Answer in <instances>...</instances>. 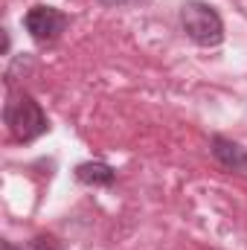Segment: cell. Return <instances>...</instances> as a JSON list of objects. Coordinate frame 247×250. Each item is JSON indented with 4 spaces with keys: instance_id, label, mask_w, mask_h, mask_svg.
Listing matches in <instances>:
<instances>
[{
    "instance_id": "cell-6",
    "label": "cell",
    "mask_w": 247,
    "mask_h": 250,
    "mask_svg": "<svg viewBox=\"0 0 247 250\" xmlns=\"http://www.w3.org/2000/svg\"><path fill=\"white\" fill-rule=\"evenodd\" d=\"M18 250H64L62 242L59 239H53V236H35V239H29L23 248Z\"/></svg>"
},
{
    "instance_id": "cell-1",
    "label": "cell",
    "mask_w": 247,
    "mask_h": 250,
    "mask_svg": "<svg viewBox=\"0 0 247 250\" xmlns=\"http://www.w3.org/2000/svg\"><path fill=\"white\" fill-rule=\"evenodd\" d=\"M181 26L184 32L201 47H218L224 41V21L221 15L198 0H189L181 9Z\"/></svg>"
},
{
    "instance_id": "cell-4",
    "label": "cell",
    "mask_w": 247,
    "mask_h": 250,
    "mask_svg": "<svg viewBox=\"0 0 247 250\" xmlns=\"http://www.w3.org/2000/svg\"><path fill=\"white\" fill-rule=\"evenodd\" d=\"M212 154L224 169L247 172V148H242L239 143H233L227 137H212Z\"/></svg>"
},
{
    "instance_id": "cell-7",
    "label": "cell",
    "mask_w": 247,
    "mask_h": 250,
    "mask_svg": "<svg viewBox=\"0 0 247 250\" xmlns=\"http://www.w3.org/2000/svg\"><path fill=\"white\" fill-rule=\"evenodd\" d=\"M102 6H137V3H145V0H99Z\"/></svg>"
},
{
    "instance_id": "cell-3",
    "label": "cell",
    "mask_w": 247,
    "mask_h": 250,
    "mask_svg": "<svg viewBox=\"0 0 247 250\" xmlns=\"http://www.w3.org/2000/svg\"><path fill=\"white\" fill-rule=\"evenodd\" d=\"M23 26L38 44H53L67 26V15L59 12L56 6H32L23 15Z\"/></svg>"
},
{
    "instance_id": "cell-8",
    "label": "cell",
    "mask_w": 247,
    "mask_h": 250,
    "mask_svg": "<svg viewBox=\"0 0 247 250\" xmlns=\"http://www.w3.org/2000/svg\"><path fill=\"white\" fill-rule=\"evenodd\" d=\"M3 250H18V248H15L12 242H3Z\"/></svg>"
},
{
    "instance_id": "cell-5",
    "label": "cell",
    "mask_w": 247,
    "mask_h": 250,
    "mask_svg": "<svg viewBox=\"0 0 247 250\" xmlns=\"http://www.w3.org/2000/svg\"><path fill=\"white\" fill-rule=\"evenodd\" d=\"M76 178L87 187H111L117 181V172L108 163H82L76 169Z\"/></svg>"
},
{
    "instance_id": "cell-2",
    "label": "cell",
    "mask_w": 247,
    "mask_h": 250,
    "mask_svg": "<svg viewBox=\"0 0 247 250\" xmlns=\"http://www.w3.org/2000/svg\"><path fill=\"white\" fill-rule=\"evenodd\" d=\"M6 125H9V134L18 143H29L35 137L47 134V128H50L44 111H41V105L32 96H26V93L6 105Z\"/></svg>"
}]
</instances>
